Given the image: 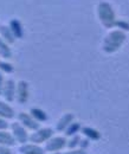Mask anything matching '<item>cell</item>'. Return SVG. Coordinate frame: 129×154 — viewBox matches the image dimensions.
I'll return each mask as SVG.
<instances>
[{
	"label": "cell",
	"mask_w": 129,
	"mask_h": 154,
	"mask_svg": "<svg viewBox=\"0 0 129 154\" xmlns=\"http://www.w3.org/2000/svg\"><path fill=\"white\" fill-rule=\"evenodd\" d=\"M16 88H17V83L14 82L13 78H7L4 82V87L1 90V95L5 98L6 102L11 103L16 100Z\"/></svg>",
	"instance_id": "6"
},
{
	"label": "cell",
	"mask_w": 129,
	"mask_h": 154,
	"mask_svg": "<svg viewBox=\"0 0 129 154\" xmlns=\"http://www.w3.org/2000/svg\"><path fill=\"white\" fill-rule=\"evenodd\" d=\"M126 33L122 30H111L110 32L104 37L102 42V50L106 54H114L120 50V48L126 42Z\"/></svg>",
	"instance_id": "1"
},
{
	"label": "cell",
	"mask_w": 129,
	"mask_h": 154,
	"mask_svg": "<svg viewBox=\"0 0 129 154\" xmlns=\"http://www.w3.org/2000/svg\"><path fill=\"white\" fill-rule=\"evenodd\" d=\"M17 142L14 140V137L12 136L11 132H7L5 129L0 131V145L1 146H6V147H11L14 146Z\"/></svg>",
	"instance_id": "14"
},
{
	"label": "cell",
	"mask_w": 129,
	"mask_h": 154,
	"mask_svg": "<svg viewBox=\"0 0 129 154\" xmlns=\"http://www.w3.org/2000/svg\"><path fill=\"white\" fill-rule=\"evenodd\" d=\"M81 140H82V137H81L78 134L72 135L71 139L68 140V142H66V147H69V148H71V149L79 147V142H81Z\"/></svg>",
	"instance_id": "20"
},
{
	"label": "cell",
	"mask_w": 129,
	"mask_h": 154,
	"mask_svg": "<svg viewBox=\"0 0 129 154\" xmlns=\"http://www.w3.org/2000/svg\"><path fill=\"white\" fill-rule=\"evenodd\" d=\"M30 114L33 116L39 123H40V122H45V121H48V119H49V117H48V114H46L43 109H40V108H31Z\"/></svg>",
	"instance_id": "17"
},
{
	"label": "cell",
	"mask_w": 129,
	"mask_h": 154,
	"mask_svg": "<svg viewBox=\"0 0 129 154\" xmlns=\"http://www.w3.org/2000/svg\"><path fill=\"white\" fill-rule=\"evenodd\" d=\"M0 37L4 39L6 43H8L10 45L13 44L16 42V37L13 35V32L11 31L8 25H0Z\"/></svg>",
	"instance_id": "12"
},
{
	"label": "cell",
	"mask_w": 129,
	"mask_h": 154,
	"mask_svg": "<svg viewBox=\"0 0 129 154\" xmlns=\"http://www.w3.org/2000/svg\"><path fill=\"white\" fill-rule=\"evenodd\" d=\"M82 129V127H81V123L79 122H76V121H74V122H71L68 127H66V129L64 131L65 132V135H68V136H72V135L77 134L79 131Z\"/></svg>",
	"instance_id": "18"
},
{
	"label": "cell",
	"mask_w": 129,
	"mask_h": 154,
	"mask_svg": "<svg viewBox=\"0 0 129 154\" xmlns=\"http://www.w3.org/2000/svg\"><path fill=\"white\" fill-rule=\"evenodd\" d=\"M75 121V115L72 113H64L63 115L59 117L58 122L56 123V131L57 132H64L66 127Z\"/></svg>",
	"instance_id": "10"
},
{
	"label": "cell",
	"mask_w": 129,
	"mask_h": 154,
	"mask_svg": "<svg viewBox=\"0 0 129 154\" xmlns=\"http://www.w3.org/2000/svg\"><path fill=\"white\" fill-rule=\"evenodd\" d=\"M8 26H10V29H11V31L13 32V35H14L16 38H18V39L23 38V36H24V29H23L21 23H20L18 19H16V18L11 19L10 23H8Z\"/></svg>",
	"instance_id": "13"
},
{
	"label": "cell",
	"mask_w": 129,
	"mask_h": 154,
	"mask_svg": "<svg viewBox=\"0 0 129 154\" xmlns=\"http://www.w3.org/2000/svg\"><path fill=\"white\" fill-rule=\"evenodd\" d=\"M20 154H45L44 148H41L39 145L33 142H25L21 143L19 147Z\"/></svg>",
	"instance_id": "9"
},
{
	"label": "cell",
	"mask_w": 129,
	"mask_h": 154,
	"mask_svg": "<svg viewBox=\"0 0 129 154\" xmlns=\"http://www.w3.org/2000/svg\"><path fill=\"white\" fill-rule=\"evenodd\" d=\"M0 71L2 74H12L14 71V68L7 60H0Z\"/></svg>",
	"instance_id": "19"
},
{
	"label": "cell",
	"mask_w": 129,
	"mask_h": 154,
	"mask_svg": "<svg viewBox=\"0 0 129 154\" xmlns=\"http://www.w3.org/2000/svg\"><path fill=\"white\" fill-rule=\"evenodd\" d=\"M14 116H16L14 109L8 104V102L0 101V117L6 119V120H11Z\"/></svg>",
	"instance_id": "11"
},
{
	"label": "cell",
	"mask_w": 129,
	"mask_h": 154,
	"mask_svg": "<svg viewBox=\"0 0 129 154\" xmlns=\"http://www.w3.org/2000/svg\"><path fill=\"white\" fill-rule=\"evenodd\" d=\"M81 131H82V134L89 140H100L101 139V133L92 127H83Z\"/></svg>",
	"instance_id": "16"
},
{
	"label": "cell",
	"mask_w": 129,
	"mask_h": 154,
	"mask_svg": "<svg viewBox=\"0 0 129 154\" xmlns=\"http://www.w3.org/2000/svg\"><path fill=\"white\" fill-rule=\"evenodd\" d=\"M8 128H10V132H11L12 136L14 137L16 142L21 145V143H25V142L29 141V135L30 134L27 133V129L19 121L12 122Z\"/></svg>",
	"instance_id": "3"
},
{
	"label": "cell",
	"mask_w": 129,
	"mask_h": 154,
	"mask_svg": "<svg viewBox=\"0 0 129 154\" xmlns=\"http://www.w3.org/2000/svg\"><path fill=\"white\" fill-rule=\"evenodd\" d=\"M60 154H87V152H85V149H83V148H74V149H71V151L63 152V153H60Z\"/></svg>",
	"instance_id": "22"
},
{
	"label": "cell",
	"mask_w": 129,
	"mask_h": 154,
	"mask_svg": "<svg viewBox=\"0 0 129 154\" xmlns=\"http://www.w3.org/2000/svg\"><path fill=\"white\" fill-rule=\"evenodd\" d=\"M4 82H5V78H4V74L0 71V95H1V90H2V87H4Z\"/></svg>",
	"instance_id": "25"
},
{
	"label": "cell",
	"mask_w": 129,
	"mask_h": 154,
	"mask_svg": "<svg viewBox=\"0 0 129 154\" xmlns=\"http://www.w3.org/2000/svg\"><path fill=\"white\" fill-rule=\"evenodd\" d=\"M0 154H11V151L8 149V147L0 145Z\"/></svg>",
	"instance_id": "24"
},
{
	"label": "cell",
	"mask_w": 129,
	"mask_h": 154,
	"mask_svg": "<svg viewBox=\"0 0 129 154\" xmlns=\"http://www.w3.org/2000/svg\"><path fill=\"white\" fill-rule=\"evenodd\" d=\"M30 98L29 83L26 81H19L16 88V100L19 104H25Z\"/></svg>",
	"instance_id": "7"
},
{
	"label": "cell",
	"mask_w": 129,
	"mask_h": 154,
	"mask_svg": "<svg viewBox=\"0 0 129 154\" xmlns=\"http://www.w3.org/2000/svg\"><path fill=\"white\" fill-rule=\"evenodd\" d=\"M51 136H54V129L52 128H49V127L40 128L39 127L37 131L32 132L29 135V141L40 145V143H45Z\"/></svg>",
	"instance_id": "4"
},
{
	"label": "cell",
	"mask_w": 129,
	"mask_h": 154,
	"mask_svg": "<svg viewBox=\"0 0 129 154\" xmlns=\"http://www.w3.org/2000/svg\"><path fill=\"white\" fill-rule=\"evenodd\" d=\"M97 17L100 23L106 29H112L115 27L116 23V14L114 11V7L107 1H101L97 5Z\"/></svg>",
	"instance_id": "2"
},
{
	"label": "cell",
	"mask_w": 129,
	"mask_h": 154,
	"mask_svg": "<svg viewBox=\"0 0 129 154\" xmlns=\"http://www.w3.org/2000/svg\"><path fill=\"white\" fill-rule=\"evenodd\" d=\"M12 57V50L10 48V44L6 43L4 39L0 37V58L7 60Z\"/></svg>",
	"instance_id": "15"
},
{
	"label": "cell",
	"mask_w": 129,
	"mask_h": 154,
	"mask_svg": "<svg viewBox=\"0 0 129 154\" xmlns=\"http://www.w3.org/2000/svg\"><path fill=\"white\" fill-rule=\"evenodd\" d=\"M17 120L27 131H31V132L37 131L38 128L40 127L39 126V122L30 113H24V112L19 113L18 116H17Z\"/></svg>",
	"instance_id": "8"
},
{
	"label": "cell",
	"mask_w": 129,
	"mask_h": 154,
	"mask_svg": "<svg viewBox=\"0 0 129 154\" xmlns=\"http://www.w3.org/2000/svg\"><path fill=\"white\" fill-rule=\"evenodd\" d=\"M8 127H10V125H8L7 120L0 117V131H2V129H7Z\"/></svg>",
	"instance_id": "23"
},
{
	"label": "cell",
	"mask_w": 129,
	"mask_h": 154,
	"mask_svg": "<svg viewBox=\"0 0 129 154\" xmlns=\"http://www.w3.org/2000/svg\"><path fill=\"white\" fill-rule=\"evenodd\" d=\"M46 154H60L59 152H56V153H46Z\"/></svg>",
	"instance_id": "26"
},
{
	"label": "cell",
	"mask_w": 129,
	"mask_h": 154,
	"mask_svg": "<svg viewBox=\"0 0 129 154\" xmlns=\"http://www.w3.org/2000/svg\"><path fill=\"white\" fill-rule=\"evenodd\" d=\"M115 27L122 31H129V23L126 20H116Z\"/></svg>",
	"instance_id": "21"
},
{
	"label": "cell",
	"mask_w": 129,
	"mask_h": 154,
	"mask_svg": "<svg viewBox=\"0 0 129 154\" xmlns=\"http://www.w3.org/2000/svg\"><path fill=\"white\" fill-rule=\"evenodd\" d=\"M66 137L64 136H51L46 142H45V147L44 151L46 153H56L62 151L63 148L66 147Z\"/></svg>",
	"instance_id": "5"
}]
</instances>
